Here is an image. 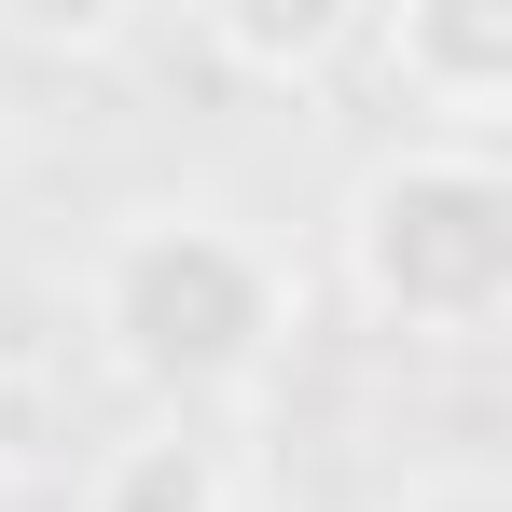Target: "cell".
Wrapping results in <instances>:
<instances>
[{
  "instance_id": "obj_3",
  "label": "cell",
  "mask_w": 512,
  "mask_h": 512,
  "mask_svg": "<svg viewBox=\"0 0 512 512\" xmlns=\"http://www.w3.org/2000/svg\"><path fill=\"white\" fill-rule=\"evenodd\" d=\"M388 70L416 84V111H443L429 139H485V111L512 97V14H402Z\"/></svg>"
},
{
  "instance_id": "obj_1",
  "label": "cell",
  "mask_w": 512,
  "mask_h": 512,
  "mask_svg": "<svg viewBox=\"0 0 512 512\" xmlns=\"http://www.w3.org/2000/svg\"><path fill=\"white\" fill-rule=\"evenodd\" d=\"M84 319H97L125 388H153V402H236L277 360V333H291V263L263 250L236 208H139V222L97 236Z\"/></svg>"
},
{
  "instance_id": "obj_4",
  "label": "cell",
  "mask_w": 512,
  "mask_h": 512,
  "mask_svg": "<svg viewBox=\"0 0 512 512\" xmlns=\"http://www.w3.org/2000/svg\"><path fill=\"white\" fill-rule=\"evenodd\" d=\"M84 512H222V457H208L194 429H139V443L97 457Z\"/></svg>"
},
{
  "instance_id": "obj_2",
  "label": "cell",
  "mask_w": 512,
  "mask_h": 512,
  "mask_svg": "<svg viewBox=\"0 0 512 512\" xmlns=\"http://www.w3.org/2000/svg\"><path fill=\"white\" fill-rule=\"evenodd\" d=\"M333 250L360 319H388L416 346H485L512 319V167L485 139H402L360 167Z\"/></svg>"
},
{
  "instance_id": "obj_5",
  "label": "cell",
  "mask_w": 512,
  "mask_h": 512,
  "mask_svg": "<svg viewBox=\"0 0 512 512\" xmlns=\"http://www.w3.org/2000/svg\"><path fill=\"white\" fill-rule=\"evenodd\" d=\"M208 42L250 56V70H333L360 42V14H333V0H305V14H208Z\"/></svg>"
}]
</instances>
